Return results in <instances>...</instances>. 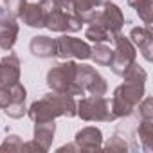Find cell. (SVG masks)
<instances>
[{"label":"cell","instance_id":"8fae6325","mask_svg":"<svg viewBox=\"0 0 153 153\" xmlns=\"http://www.w3.org/2000/svg\"><path fill=\"white\" fill-rule=\"evenodd\" d=\"M27 115L33 123H43V121H56V117H61L58 108L54 106V103L43 96L42 99H36L29 108H27Z\"/></svg>","mask_w":153,"mask_h":153},{"label":"cell","instance_id":"7a4b0ae2","mask_svg":"<svg viewBox=\"0 0 153 153\" xmlns=\"http://www.w3.org/2000/svg\"><path fill=\"white\" fill-rule=\"evenodd\" d=\"M47 85L54 92H63L68 96H85L83 88L76 81V61L72 59H63L47 72Z\"/></svg>","mask_w":153,"mask_h":153},{"label":"cell","instance_id":"8992f818","mask_svg":"<svg viewBox=\"0 0 153 153\" xmlns=\"http://www.w3.org/2000/svg\"><path fill=\"white\" fill-rule=\"evenodd\" d=\"M56 56L61 59H90V45L85 40L74 38L70 34H63L56 38Z\"/></svg>","mask_w":153,"mask_h":153},{"label":"cell","instance_id":"cb8c5ba5","mask_svg":"<svg viewBox=\"0 0 153 153\" xmlns=\"http://www.w3.org/2000/svg\"><path fill=\"white\" fill-rule=\"evenodd\" d=\"M22 151L24 149V140L18 135H7L6 140L0 144V151Z\"/></svg>","mask_w":153,"mask_h":153},{"label":"cell","instance_id":"9c48e42d","mask_svg":"<svg viewBox=\"0 0 153 153\" xmlns=\"http://www.w3.org/2000/svg\"><path fill=\"white\" fill-rule=\"evenodd\" d=\"M20 67H22L20 58L11 51H9L7 56H4L0 59V88L11 87V85L20 81V76H22Z\"/></svg>","mask_w":153,"mask_h":153},{"label":"cell","instance_id":"ac0fdd59","mask_svg":"<svg viewBox=\"0 0 153 153\" xmlns=\"http://www.w3.org/2000/svg\"><path fill=\"white\" fill-rule=\"evenodd\" d=\"M128 6L135 9L144 27H149L153 22V0H128Z\"/></svg>","mask_w":153,"mask_h":153},{"label":"cell","instance_id":"277c9868","mask_svg":"<svg viewBox=\"0 0 153 153\" xmlns=\"http://www.w3.org/2000/svg\"><path fill=\"white\" fill-rule=\"evenodd\" d=\"M112 43H114V58L108 67L115 76L123 78V74L137 61V49L131 43V40L123 33H115L112 36Z\"/></svg>","mask_w":153,"mask_h":153},{"label":"cell","instance_id":"5bb4252c","mask_svg":"<svg viewBox=\"0 0 153 153\" xmlns=\"http://www.w3.org/2000/svg\"><path fill=\"white\" fill-rule=\"evenodd\" d=\"M56 133V123L54 121H43V123H34V137L33 140L42 148V151H49L54 140Z\"/></svg>","mask_w":153,"mask_h":153},{"label":"cell","instance_id":"52a82bcc","mask_svg":"<svg viewBox=\"0 0 153 153\" xmlns=\"http://www.w3.org/2000/svg\"><path fill=\"white\" fill-rule=\"evenodd\" d=\"M20 34L18 18L11 16L6 7H0V49L2 51H13L16 40Z\"/></svg>","mask_w":153,"mask_h":153},{"label":"cell","instance_id":"4316f807","mask_svg":"<svg viewBox=\"0 0 153 153\" xmlns=\"http://www.w3.org/2000/svg\"><path fill=\"white\" fill-rule=\"evenodd\" d=\"M4 114L9 117V119H22L25 114H27V108H25V103H16V105H9L7 108H4Z\"/></svg>","mask_w":153,"mask_h":153},{"label":"cell","instance_id":"f1b7e54d","mask_svg":"<svg viewBox=\"0 0 153 153\" xmlns=\"http://www.w3.org/2000/svg\"><path fill=\"white\" fill-rule=\"evenodd\" d=\"M24 149H34V151H42V148L34 142V140H31V142H24Z\"/></svg>","mask_w":153,"mask_h":153},{"label":"cell","instance_id":"83f0119b","mask_svg":"<svg viewBox=\"0 0 153 153\" xmlns=\"http://www.w3.org/2000/svg\"><path fill=\"white\" fill-rule=\"evenodd\" d=\"M52 2L65 11H74V0H52Z\"/></svg>","mask_w":153,"mask_h":153},{"label":"cell","instance_id":"d6986e66","mask_svg":"<svg viewBox=\"0 0 153 153\" xmlns=\"http://www.w3.org/2000/svg\"><path fill=\"white\" fill-rule=\"evenodd\" d=\"M112 58H114V49L110 45H106V43H94L90 47V59L96 65L108 67Z\"/></svg>","mask_w":153,"mask_h":153},{"label":"cell","instance_id":"f546056e","mask_svg":"<svg viewBox=\"0 0 153 153\" xmlns=\"http://www.w3.org/2000/svg\"><path fill=\"white\" fill-rule=\"evenodd\" d=\"M79 151L78 149V146H76V144H65V146H61V148H58V151Z\"/></svg>","mask_w":153,"mask_h":153},{"label":"cell","instance_id":"5b68a950","mask_svg":"<svg viewBox=\"0 0 153 153\" xmlns=\"http://www.w3.org/2000/svg\"><path fill=\"white\" fill-rule=\"evenodd\" d=\"M76 81L85 94L90 96H106L108 92V83L99 74V70L85 63H76Z\"/></svg>","mask_w":153,"mask_h":153},{"label":"cell","instance_id":"d4e9b609","mask_svg":"<svg viewBox=\"0 0 153 153\" xmlns=\"http://www.w3.org/2000/svg\"><path fill=\"white\" fill-rule=\"evenodd\" d=\"M106 151H128L130 149V146H128V142L124 140V137H121L119 133H115L108 142H106V146H103Z\"/></svg>","mask_w":153,"mask_h":153},{"label":"cell","instance_id":"4fadbf2b","mask_svg":"<svg viewBox=\"0 0 153 153\" xmlns=\"http://www.w3.org/2000/svg\"><path fill=\"white\" fill-rule=\"evenodd\" d=\"M18 20H22L24 25L33 27V29H42L45 27V13L40 2H27L18 16Z\"/></svg>","mask_w":153,"mask_h":153},{"label":"cell","instance_id":"44dd1931","mask_svg":"<svg viewBox=\"0 0 153 153\" xmlns=\"http://www.w3.org/2000/svg\"><path fill=\"white\" fill-rule=\"evenodd\" d=\"M85 38L94 42V43H105V42H112V34L110 31L101 25V24H88L87 31H85Z\"/></svg>","mask_w":153,"mask_h":153},{"label":"cell","instance_id":"3957f363","mask_svg":"<svg viewBox=\"0 0 153 153\" xmlns=\"http://www.w3.org/2000/svg\"><path fill=\"white\" fill-rule=\"evenodd\" d=\"M76 115L87 123H112L115 115L110 108V99L105 96H87L76 103Z\"/></svg>","mask_w":153,"mask_h":153},{"label":"cell","instance_id":"603a6c76","mask_svg":"<svg viewBox=\"0 0 153 153\" xmlns=\"http://www.w3.org/2000/svg\"><path fill=\"white\" fill-rule=\"evenodd\" d=\"M135 110H139L140 119H153V99L149 96H144Z\"/></svg>","mask_w":153,"mask_h":153},{"label":"cell","instance_id":"7c38bea8","mask_svg":"<svg viewBox=\"0 0 153 153\" xmlns=\"http://www.w3.org/2000/svg\"><path fill=\"white\" fill-rule=\"evenodd\" d=\"M130 40L135 45V49L140 51L142 58L146 61H151L153 52V33L149 27H133L130 31Z\"/></svg>","mask_w":153,"mask_h":153},{"label":"cell","instance_id":"2e32d148","mask_svg":"<svg viewBox=\"0 0 153 153\" xmlns=\"http://www.w3.org/2000/svg\"><path fill=\"white\" fill-rule=\"evenodd\" d=\"M27 99V90L25 87L18 81L11 87H4L0 88V108H7L9 105H16V103H25Z\"/></svg>","mask_w":153,"mask_h":153},{"label":"cell","instance_id":"9a60e30c","mask_svg":"<svg viewBox=\"0 0 153 153\" xmlns=\"http://www.w3.org/2000/svg\"><path fill=\"white\" fill-rule=\"evenodd\" d=\"M29 51L33 56L47 59V58H54L56 56V40L51 36H34L29 42Z\"/></svg>","mask_w":153,"mask_h":153},{"label":"cell","instance_id":"ba28073f","mask_svg":"<svg viewBox=\"0 0 153 153\" xmlns=\"http://www.w3.org/2000/svg\"><path fill=\"white\" fill-rule=\"evenodd\" d=\"M40 4H42L43 13H45V27L52 33H67L70 11L61 9L52 0H40Z\"/></svg>","mask_w":153,"mask_h":153},{"label":"cell","instance_id":"e0dca14e","mask_svg":"<svg viewBox=\"0 0 153 153\" xmlns=\"http://www.w3.org/2000/svg\"><path fill=\"white\" fill-rule=\"evenodd\" d=\"M45 96L54 103V106L58 108L61 117H76V103L78 101L74 99V96H68L63 92H54V90H51Z\"/></svg>","mask_w":153,"mask_h":153},{"label":"cell","instance_id":"30bf717a","mask_svg":"<svg viewBox=\"0 0 153 153\" xmlns=\"http://www.w3.org/2000/svg\"><path fill=\"white\" fill-rule=\"evenodd\" d=\"M74 144L79 151H97L103 149V131L96 126H85L74 137Z\"/></svg>","mask_w":153,"mask_h":153},{"label":"cell","instance_id":"6da1fadb","mask_svg":"<svg viewBox=\"0 0 153 153\" xmlns=\"http://www.w3.org/2000/svg\"><path fill=\"white\" fill-rule=\"evenodd\" d=\"M124 83L119 85L114 90V96L110 99V108L115 119L119 117H130L140 99L146 96V79L148 74L140 65H131L124 76H123Z\"/></svg>","mask_w":153,"mask_h":153},{"label":"cell","instance_id":"7402d4cb","mask_svg":"<svg viewBox=\"0 0 153 153\" xmlns=\"http://www.w3.org/2000/svg\"><path fill=\"white\" fill-rule=\"evenodd\" d=\"M106 2H110V0H74V11L79 15H85V13L103 7Z\"/></svg>","mask_w":153,"mask_h":153},{"label":"cell","instance_id":"ffe728a7","mask_svg":"<svg viewBox=\"0 0 153 153\" xmlns=\"http://www.w3.org/2000/svg\"><path fill=\"white\" fill-rule=\"evenodd\" d=\"M137 135H139L142 149L149 153L153 149V119H140L139 128H137Z\"/></svg>","mask_w":153,"mask_h":153},{"label":"cell","instance_id":"484cf974","mask_svg":"<svg viewBox=\"0 0 153 153\" xmlns=\"http://www.w3.org/2000/svg\"><path fill=\"white\" fill-rule=\"evenodd\" d=\"M25 4H27V0H4L6 11H7L11 16H15V18L20 16V13H22V9H24Z\"/></svg>","mask_w":153,"mask_h":153}]
</instances>
